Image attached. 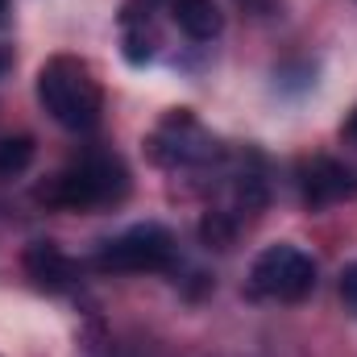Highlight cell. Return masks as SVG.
Returning <instances> with one entry per match:
<instances>
[{
  "instance_id": "277c9868",
  "label": "cell",
  "mask_w": 357,
  "mask_h": 357,
  "mask_svg": "<svg viewBox=\"0 0 357 357\" xmlns=\"http://www.w3.org/2000/svg\"><path fill=\"white\" fill-rule=\"evenodd\" d=\"M250 291L278 303H299L316 291V262L299 245H266L250 266Z\"/></svg>"
},
{
  "instance_id": "4fadbf2b",
  "label": "cell",
  "mask_w": 357,
  "mask_h": 357,
  "mask_svg": "<svg viewBox=\"0 0 357 357\" xmlns=\"http://www.w3.org/2000/svg\"><path fill=\"white\" fill-rule=\"evenodd\" d=\"M0 13H4V0H0Z\"/></svg>"
},
{
  "instance_id": "5b68a950",
  "label": "cell",
  "mask_w": 357,
  "mask_h": 357,
  "mask_svg": "<svg viewBox=\"0 0 357 357\" xmlns=\"http://www.w3.org/2000/svg\"><path fill=\"white\" fill-rule=\"evenodd\" d=\"M154 158L162 162V167H208V162H216L220 158V150H216V137L212 133H204L199 125H195V116H187V112H175L158 133H154Z\"/></svg>"
},
{
  "instance_id": "3957f363",
  "label": "cell",
  "mask_w": 357,
  "mask_h": 357,
  "mask_svg": "<svg viewBox=\"0 0 357 357\" xmlns=\"http://www.w3.org/2000/svg\"><path fill=\"white\" fill-rule=\"evenodd\" d=\"M175 262V237L162 225H133L121 237L104 241L91 258L100 274H158Z\"/></svg>"
},
{
  "instance_id": "8992f818",
  "label": "cell",
  "mask_w": 357,
  "mask_h": 357,
  "mask_svg": "<svg viewBox=\"0 0 357 357\" xmlns=\"http://www.w3.org/2000/svg\"><path fill=\"white\" fill-rule=\"evenodd\" d=\"M299 187H303V199L312 208L341 204V199L357 195V171H349L337 158H312V162L299 167Z\"/></svg>"
},
{
  "instance_id": "52a82bcc",
  "label": "cell",
  "mask_w": 357,
  "mask_h": 357,
  "mask_svg": "<svg viewBox=\"0 0 357 357\" xmlns=\"http://www.w3.org/2000/svg\"><path fill=\"white\" fill-rule=\"evenodd\" d=\"M25 274L42 287V291H71L79 282V266L50 241H33L25 250Z\"/></svg>"
},
{
  "instance_id": "6da1fadb",
  "label": "cell",
  "mask_w": 357,
  "mask_h": 357,
  "mask_svg": "<svg viewBox=\"0 0 357 357\" xmlns=\"http://www.w3.org/2000/svg\"><path fill=\"white\" fill-rule=\"evenodd\" d=\"M38 100L71 133H91L104 112V91L96 84L91 67L71 54H59L38 71Z\"/></svg>"
},
{
  "instance_id": "30bf717a",
  "label": "cell",
  "mask_w": 357,
  "mask_h": 357,
  "mask_svg": "<svg viewBox=\"0 0 357 357\" xmlns=\"http://www.w3.org/2000/svg\"><path fill=\"white\" fill-rule=\"evenodd\" d=\"M341 295L357 307V262L354 266H345V274H341Z\"/></svg>"
},
{
  "instance_id": "7c38bea8",
  "label": "cell",
  "mask_w": 357,
  "mask_h": 357,
  "mask_svg": "<svg viewBox=\"0 0 357 357\" xmlns=\"http://www.w3.org/2000/svg\"><path fill=\"white\" fill-rule=\"evenodd\" d=\"M0 71H4V54H0Z\"/></svg>"
},
{
  "instance_id": "7a4b0ae2",
  "label": "cell",
  "mask_w": 357,
  "mask_h": 357,
  "mask_svg": "<svg viewBox=\"0 0 357 357\" xmlns=\"http://www.w3.org/2000/svg\"><path fill=\"white\" fill-rule=\"evenodd\" d=\"M129 191V175L121 167V158L112 154H84L71 167H63L50 178L38 199L54 204V208H71V212H88V208H108Z\"/></svg>"
},
{
  "instance_id": "9c48e42d",
  "label": "cell",
  "mask_w": 357,
  "mask_h": 357,
  "mask_svg": "<svg viewBox=\"0 0 357 357\" xmlns=\"http://www.w3.org/2000/svg\"><path fill=\"white\" fill-rule=\"evenodd\" d=\"M29 162H33V137L29 133L0 137V178H17Z\"/></svg>"
},
{
  "instance_id": "ba28073f",
  "label": "cell",
  "mask_w": 357,
  "mask_h": 357,
  "mask_svg": "<svg viewBox=\"0 0 357 357\" xmlns=\"http://www.w3.org/2000/svg\"><path fill=\"white\" fill-rule=\"evenodd\" d=\"M171 17H175L178 29L187 38H195V42H212L225 29V13H220L216 0H171Z\"/></svg>"
},
{
  "instance_id": "8fae6325",
  "label": "cell",
  "mask_w": 357,
  "mask_h": 357,
  "mask_svg": "<svg viewBox=\"0 0 357 357\" xmlns=\"http://www.w3.org/2000/svg\"><path fill=\"white\" fill-rule=\"evenodd\" d=\"M345 142H354V146H357V112L345 121Z\"/></svg>"
}]
</instances>
